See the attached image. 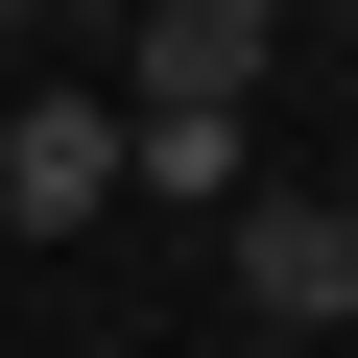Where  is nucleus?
Returning <instances> with one entry per match:
<instances>
[{"label":"nucleus","instance_id":"39448f33","mask_svg":"<svg viewBox=\"0 0 358 358\" xmlns=\"http://www.w3.org/2000/svg\"><path fill=\"white\" fill-rule=\"evenodd\" d=\"M0 48H24V0H0Z\"/></svg>","mask_w":358,"mask_h":358},{"label":"nucleus","instance_id":"423d86ee","mask_svg":"<svg viewBox=\"0 0 358 358\" xmlns=\"http://www.w3.org/2000/svg\"><path fill=\"white\" fill-rule=\"evenodd\" d=\"M96 24H143V0H96Z\"/></svg>","mask_w":358,"mask_h":358},{"label":"nucleus","instance_id":"f03ea898","mask_svg":"<svg viewBox=\"0 0 358 358\" xmlns=\"http://www.w3.org/2000/svg\"><path fill=\"white\" fill-rule=\"evenodd\" d=\"M239 310L334 334V310H358V215H334V192H239Z\"/></svg>","mask_w":358,"mask_h":358},{"label":"nucleus","instance_id":"20e7f679","mask_svg":"<svg viewBox=\"0 0 358 358\" xmlns=\"http://www.w3.org/2000/svg\"><path fill=\"white\" fill-rule=\"evenodd\" d=\"M120 192H167V215H239V120H120Z\"/></svg>","mask_w":358,"mask_h":358},{"label":"nucleus","instance_id":"7ed1b4c3","mask_svg":"<svg viewBox=\"0 0 358 358\" xmlns=\"http://www.w3.org/2000/svg\"><path fill=\"white\" fill-rule=\"evenodd\" d=\"M0 215H24V239L120 215V120H96V96H24V120H0Z\"/></svg>","mask_w":358,"mask_h":358},{"label":"nucleus","instance_id":"f257e3e1","mask_svg":"<svg viewBox=\"0 0 358 358\" xmlns=\"http://www.w3.org/2000/svg\"><path fill=\"white\" fill-rule=\"evenodd\" d=\"M287 48V0H143V120H239Z\"/></svg>","mask_w":358,"mask_h":358}]
</instances>
